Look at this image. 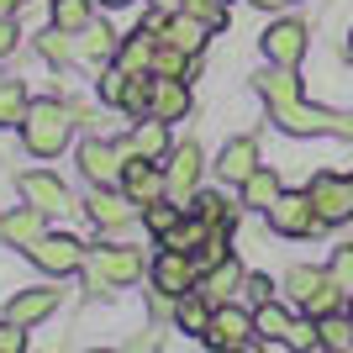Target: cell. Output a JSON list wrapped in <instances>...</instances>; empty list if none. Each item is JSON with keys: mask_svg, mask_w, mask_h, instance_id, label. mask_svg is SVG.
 Listing matches in <instances>:
<instances>
[{"mask_svg": "<svg viewBox=\"0 0 353 353\" xmlns=\"http://www.w3.org/2000/svg\"><path fill=\"white\" fill-rule=\"evenodd\" d=\"M53 21L63 32H85L90 27V0H53Z\"/></svg>", "mask_w": 353, "mask_h": 353, "instance_id": "e575fe53", "label": "cell"}, {"mask_svg": "<svg viewBox=\"0 0 353 353\" xmlns=\"http://www.w3.org/2000/svg\"><path fill=\"white\" fill-rule=\"evenodd\" d=\"M185 59H190L185 48H174V43H163V37H159V48H153V74H169V79H179V74H185Z\"/></svg>", "mask_w": 353, "mask_h": 353, "instance_id": "8d00e7d4", "label": "cell"}, {"mask_svg": "<svg viewBox=\"0 0 353 353\" xmlns=\"http://www.w3.org/2000/svg\"><path fill=\"white\" fill-rule=\"evenodd\" d=\"M27 90H21V79H0V127H11V121L27 117Z\"/></svg>", "mask_w": 353, "mask_h": 353, "instance_id": "4dcf8cb0", "label": "cell"}, {"mask_svg": "<svg viewBox=\"0 0 353 353\" xmlns=\"http://www.w3.org/2000/svg\"><path fill=\"white\" fill-rule=\"evenodd\" d=\"M90 274H95L101 285H127V280L143 274V259H137V248H95Z\"/></svg>", "mask_w": 353, "mask_h": 353, "instance_id": "8fae6325", "label": "cell"}, {"mask_svg": "<svg viewBox=\"0 0 353 353\" xmlns=\"http://www.w3.org/2000/svg\"><path fill=\"white\" fill-rule=\"evenodd\" d=\"M121 95H127V69L117 63V69L101 74V101H105V105H121Z\"/></svg>", "mask_w": 353, "mask_h": 353, "instance_id": "f35d334b", "label": "cell"}, {"mask_svg": "<svg viewBox=\"0 0 353 353\" xmlns=\"http://www.w3.org/2000/svg\"><path fill=\"white\" fill-rule=\"evenodd\" d=\"M11 48H16V21L0 16V53H11Z\"/></svg>", "mask_w": 353, "mask_h": 353, "instance_id": "ee69618b", "label": "cell"}, {"mask_svg": "<svg viewBox=\"0 0 353 353\" xmlns=\"http://www.w3.org/2000/svg\"><path fill=\"white\" fill-rule=\"evenodd\" d=\"M327 274L338 280V290H343V295H353V243H343V248L332 253V264H327Z\"/></svg>", "mask_w": 353, "mask_h": 353, "instance_id": "74e56055", "label": "cell"}, {"mask_svg": "<svg viewBox=\"0 0 353 353\" xmlns=\"http://www.w3.org/2000/svg\"><path fill=\"white\" fill-rule=\"evenodd\" d=\"M190 16H201V21H211V27H221L227 21V0H179Z\"/></svg>", "mask_w": 353, "mask_h": 353, "instance_id": "ab89813d", "label": "cell"}, {"mask_svg": "<svg viewBox=\"0 0 353 353\" xmlns=\"http://www.w3.org/2000/svg\"><path fill=\"white\" fill-rule=\"evenodd\" d=\"M53 306H59V290H21L11 306H6V316L21 322V327H32V322H43Z\"/></svg>", "mask_w": 353, "mask_h": 353, "instance_id": "44dd1931", "label": "cell"}, {"mask_svg": "<svg viewBox=\"0 0 353 353\" xmlns=\"http://www.w3.org/2000/svg\"><path fill=\"white\" fill-rule=\"evenodd\" d=\"M153 285H159L163 295H190L195 285H201V269H195L190 253H179V248H163L159 253V264H153Z\"/></svg>", "mask_w": 353, "mask_h": 353, "instance_id": "8992f818", "label": "cell"}, {"mask_svg": "<svg viewBox=\"0 0 353 353\" xmlns=\"http://www.w3.org/2000/svg\"><path fill=\"white\" fill-rule=\"evenodd\" d=\"M248 332H259V327H253V316H248V311H237V306H227V301H221V306L211 311L206 343H211V348H248Z\"/></svg>", "mask_w": 353, "mask_h": 353, "instance_id": "9c48e42d", "label": "cell"}, {"mask_svg": "<svg viewBox=\"0 0 353 353\" xmlns=\"http://www.w3.org/2000/svg\"><path fill=\"white\" fill-rule=\"evenodd\" d=\"M169 201H179V206H190V190H195V179H201V148L185 143L174 153V163H169Z\"/></svg>", "mask_w": 353, "mask_h": 353, "instance_id": "5bb4252c", "label": "cell"}, {"mask_svg": "<svg viewBox=\"0 0 353 353\" xmlns=\"http://www.w3.org/2000/svg\"><path fill=\"white\" fill-rule=\"evenodd\" d=\"M243 201L259 206V211H269L280 201V174H274V169H253V174L243 179Z\"/></svg>", "mask_w": 353, "mask_h": 353, "instance_id": "484cf974", "label": "cell"}, {"mask_svg": "<svg viewBox=\"0 0 353 353\" xmlns=\"http://www.w3.org/2000/svg\"><path fill=\"white\" fill-rule=\"evenodd\" d=\"M105 6H127V0H105Z\"/></svg>", "mask_w": 353, "mask_h": 353, "instance_id": "7dc6e473", "label": "cell"}, {"mask_svg": "<svg viewBox=\"0 0 353 353\" xmlns=\"http://www.w3.org/2000/svg\"><path fill=\"white\" fill-rule=\"evenodd\" d=\"M348 316H353V295H348Z\"/></svg>", "mask_w": 353, "mask_h": 353, "instance_id": "c3c4849f", "label": "cell"}, {"mask_svg": "<svg viewBox=\"0 0 353 353\" xmlns=\"http://www.w3.org/2000/svg\"><path fill=\"white\" fill-rule=\"evenodd\" d=\"M21 195H27V206L37 211H53L69 201V185H63L59 174H43V169H32V174H21Z\"/></svg>", "mask_w": 353, "mask_h": 353, "instance_id": "2e32d148", "label": "cell"}, {"mask_svg": "<svg viewBox=\"0 0 353 353\" xmlns=\"http://www.w3.org/2000/svg\"><path fill=\"white\" fill-rule=\"evenodd\" d=\"M285 343H290V348H322V327L316 322H290Z\"/></svg>", "mask_w": 353, "mask_h": 353, "instance_id": "60d3db41", "label": "cell"}, {"mask_svg": "<svg viewBox=\"0 0 353 353\" xmlns=\"http://www.w3.org/2000/svg\"><path fill=\"white\" fill-rule=\"evenodd\" d=\"M127 143H85L79 148V169H85L95 185H117L121 174H127Z\"/></svg>", "mask_w": 353, "mask_h": 353, "instance_id": "52a82bcc", "label": "cell"}, {"mask_svg": "<svg viewBox=\"0 0 353 353\" xmlns=\"http://www.w3.org/2000/svg\"><path fill=\"white\" fill-rule=\"evenodd\" d=\"M153 85H159V79H148V74H127V95H121V111H132V117H148V111H153Z\"/></svg>", "mask_w": 353, "mask_h": 353, "instance_id": "f1b7e54d", "label": "cell"}, {"mask_svg": "<svg viewBox=\"0 0 353 353\" xmlns=\"http://www.w3.org/2000/svg\"><path fill=\"white\" fill-rule=\"evenodd\" d=\"M79 53H85L90 63L117 59V32H111V27H90V32H85V43H79Z\"/></svg>", "mask_w": 353, "mask_h": 353, "instance_id": "836d02e7", "label": "cell"}, {"mask_svg": "<svg viewBox=\"0 0 353 353\" xmlns=\"http://www.w3.org/2000/svg\"><path fill=\"white\" fill-rule=\"evenodd\" d=\"M206 32H211V21H201V16H190V11H179V16H169V21H163V43H174V48H185V53H201V48H206Z\"/></svg>", "mask_w": 353, "mask_h": 353, "instance_id": "9a60e30c", "label": "cell"}, {"mask_svg": "<svg viewBox=\"0 0 353 353\" xmlns=\"http://www.w3.org/2000/svg\"><path fill=\"white\" fill-rule=\"evenodd\" d=\"M121 190L132 195L137 206H148V201L169 195V179H163V169L153 159H137V163H127V174H121Z\"/></svg>", "mask_w": 353, "mask_h": 353, "instance_id": "4fadbf2b", "label": "cell"}, {"mask_svg": "<svg viewBox=\"0 0 353 353\" xmlns=\"http://www.w3.org/2000/svg\"><path fill=\"white\" fill-rule=\"evenodd\" d=\"M185 211H195V216H206L211 227H216V232H227V227H232V221H237V211L227 206L221 195H195V201H190V206H185Z\"/></svg>", "mask_w": 353, "mask_h": 353, "instance_id": "f546056e", "label": "cell"}, {"mask_svg": "<svg viewBox=\"0 0 353 353\" xmlns=\"http://www.w3.org/2000/svg\"><path fill=\"white\" fill-rule=\"evenodd\" d=\"M274 121L295 137H353V117L343 111H327V105H306V101H285V105H269Z\"/></svg>", "mask_w": 353, "mask_h": 353, "instance_id": "7a4b0ae2", "label": "cell"}, {"mask_svg": "<svg viewBox=\"0 0 353 353\" xmlns=\"http://www.w3.org/2000/svg\"><path fill=\"white\" fill-rule=\"evenodd\" d=\"M0 79H6V74H0Z\"/></svg>", "mask_w": 353, "mask_h": 353, "instance_id": "f907efd6", "label": "cell"}, {"mask_svg": "<svg viewBox=\"0 0 353 353\" xmlns=\"http://www.w3.org/2000/svg\"><path fill=\"white\" fill-rule=\"evenodd\" d=\"M27 253H32V264L48 269V274H74L85 264V248L74 237H37V243H27Z\"/></svg>", "mask_w": 353, "mask_h": 353, "instance_id": "ba28073f", "label": "cell"}, {"mask_svg": "<svg viewBox=\"0 0 353 353\" xmlns=\"http://www.w3.org/2000/svg\"><path fill=\"white\" fill-rule=\"evenodd\" d=\"M21 143L37 159H53L63 143H69V105L59 101H32L27 117H21Z\"/></svg>", "mask_w": 353, "mask_h": 353, "instance_id": "6da1fadb", "label": "cell"}, {"mask_svg": "<svg viewBox=\"0 0 353 353\" xmlns=\"http://www.w3.org/2000/svg\"><path fill=\"white\" fill-rule=\"evenodd\" d=\"M264 6H295V0H264Z\"/></svg>", "mask_w": 353, "mask_h": 353, "instance_id": "bcb514c9", "label": "cell"}, {"mask_svg": "<svg viewBox=\"0 0 353 353\" xmlns=\"http://www.w3.org/2000/svg\"><path fill=\"white\" fill-rule=\"evenodd\" d=\"M211 311H216V306H211V301H206V295H179V327H185V332H195V338H206V327H211Z\"/></svg>", "mask_w": 353, "mask_h": 353, "instance_id": "83f0119b", "label": "cell"}, {"mask_svg": "<svg viewBox=\"0 0 353 353\" xmlns=\"http://www.w3.org/2000/svg\"><path fill=\"white\" fill-rule=\"evenodd\" d=\"M311 206H316V216H322V227H338V221L353 216V185L343 174H316L306 185Z\"/></svg>", "mask_w": 353, "mask_h": 353, "instance_id": "5b68a950", "label": "cell"}, {"mask_svg": "<svg viewBox=\"0 0 353 353\" xmlns=\"http://www.w3.org/2000/svg\"><path fill=\"white\" fill-rule=\"evenodd\" d=\"M264 53H269V63L295 69V63L306 59V27H301V21H274V27L264 32Z\"/></svg>", "mask_w": 353, "mask_h": 353, "instance_id": "30bf717a", "label": "cell"}, {"mask_svg": "<svg viewBox=\"0 0 353 353\" xmlns=\"http://www.w3.org/2000/svg\"><path fill=\"white\" fill-rule=\"evenodd\" d=\"M348 185H353V174H348Z\"/></svg>", "mask_w": 353, "mask_h": 353, "instance_id": "681fc988", "label": "cell"}, {"mask_svg": "<svg viewBox=\"0 0 353 353\" xmlns=\"http://www.w3.org/2000/svg\"><path fill=\"white\" fill-rule=\"evenodd\" d=\"M153 48H159V32H143V27H137L132 43L117 48V63L127 74H148V69H153Z\"/></svg>", "mask_w": 353, "mask_h": 353, "instance_id": "cb8c5ba5", "label": "cell"}, {"mask_svg": "<svg viewBox=\"0 0 353 353\" xmlns=\"http://www.w3.org/2000/svg\"><path fill=\"white\" fill-rule=\"evenodd\" d=\"M221 179H232V185H243V179L253 174V169H259V143H253V137H232V143L221 148Z\"/></svg>", "mask_w": 353, "mask_h": 353, "instance_id": "e0dca14e", "label": "cell"}, {"mask_svg": "<svg viewBox=\"0 0 353 353\" xmlns=\"http://www.w3.org/2000/svg\"><path fill=\"white\" fill-rule=\"evenodd\" d=\"M290 295L306 306V316H332L338 301H348L327 269H290Z\"/></svg>", "mask_w": 353, "mask_h": 353, "instance_id": "3957f363", "label": "cell"}, {"mask_svg": "<svg viewBox=\"0 0 353 353\" xmlns=\"http://www.w3.org/2000/svg\"><path fill=\"white\" fill-rule=\"evenodd\" d=\"M90 216H95V227H111V232H117V227H127V221L137 216V201L127 190H111V185H95V195H90Z\"/></svg>", "mask_w": 353, "mask_h": 353, "instance_id": "7c38bea8", "label": "cell"}, {"mask_svg": "<svg viewBox=\"0 0 353 353\" xmlns=\"http://www.w3.org/2000/svg\"><path fill=\"white\" fill-rule=\"evenodd\" d=\"M316 327H322V348H338V353H348L353 348V316H316Z\"/></svg>", "mask_w": 353, "mask_h": 353, "instance_id": "1f68e13d", "label": "cell"}, {"mask_svg": "<svg viewBox=\"0 0 353 353\" xmlns=\"http://www.w3.org/2000/svg\"><path fill=\"white\" fill-rule=\"evenodd\" d=\"M0 237H6V243H16V248L37 243V237H43V211H37V206H27V211H11V216L0 221Z\"/></svg>", "mask_w": 353, "mask_h": 353, "instance_id": "603a6c76", "label": "cell"}, {"mask_svg": "<svg viewBox=\"0 0 353 353\" xmlns=\"http://www.w3.org/2000/svg\"><path fill=\"white\" fill-rule=\"evenodd\" d=\"M21 348H27V332H21V322L6 316V327H0V353H21Z\"/></svg>", "mask_w": 353, "mask_h": 353, "instance_id": "b9f144b4", "label": "cell"}, {"mask_svg": "<svg viewBox=\"0 0 353 353\" xmlns=\"http://www.w3.org/2000/svg\"><path fill=\"white\" fill-rule=\"evenodd\" d=\"M216 232V227H211L206 216H195V211H185V216L174 221V232L163 237V248H179V253H195L201 248V243H206V237Z\"/></svg>", "mask_w": 353, "mask_h": 353, "instance_id": "7402d4cb", "label": "cell"}, {"mask_svg": "<svg viewBox=\"0 0 353 353\" xmlns=\"http://www.w3.org/2000/svg\"><path fill=\"white\" fill-rule=\"evenodd\" d=\"M185 111H190V90L179 85V79H169V74H159V85H153V111H148V117L179 121Z\"/></svg>", "mask_w": 353, "mask_h": 353, "instance_id": "ffe728a7", "label": "cell"}, {"mask_svg": "<svg viewBox=\"0 0 353 353\" xmlns=\"http://www.w3.org/2000/svg\"><path fill=\"white\" fill-rule=\"evenodd\" d=\"M259 95H264L269 105H285V101H301V79H295L290 69H274V74H264V79H259Z\"/></svg>", "mask_w": 353, "mask_h": 353, "instance_id": "4316f807", "label": "cell"}, {"mask_svg": "<svg viewBox=\"0 0 353 353\" xmlns=\"http://www.w3.org/2000/svg\"><path fill=\"white\" fill-rule=\"evenodd\" d=\"M290 322H295V316L285 306H274V301H259V306H253V327L264 332V343H285ZM285 348H290V343H285Z\"/></svg>", "mask_w": 353, "mask_h": 353, "instance_id": "d4e9b609", "label": "cell"}, {"mask_svg": "<svg viewBox=\"0 0 353 353\" xmlns=\"http://www.w3.org/2000/svg\"><path fill=\"white\" fill-rule=\"evenodd\" d=\"M237 285H243V264H237V259H221V264H211L206 274H201V285H195V290L206 295L211 306H221V301H227Z\"/></svg>", "mask_w": 353, "mask_h": 353, "instance_id": "ac0fdd59", "label": "cell"}, {"mask_svg": "<svg viewBox=\"0 0 353 353\" xmlns=\"http://www.w3.org/2000/svg\"><path fill=\"white\" fill-rule=\"evenodd\" d=\"M179 216H185V206H179V201H148V206H143V221H148L159 237L174 232V221H179Z\"/></svg>", "mask_w": 353, "mask_h": 353, "instance_id": "d6a6232c", "label": "cell"}, {"mask_svg": "<svg viewBox=\"0 0 353 353\" xmlns=\"http://www.w3.org/2000/svg\"><path fill=\"white\" fill-rule=\"evenodd\" d=\"M37 48H43V59H48V63H63V59H74V43H69V32H63L59 21H53V27H48L43 37H37Z\"/></svg>", "mask_w": 353, "mask_h": 353, "instance_id": "d590c367", "label": "cell"}, {"mask_svg": "<svg viewBox=\"0 0 353 353\" xmlns=\"http://www.w3.org/2000/svg\"><path fill=\"white\" fill-rule=\"evenodd\" d=\"M269 227L280 237H311L316 227H322V216H316V206H311V195L301 190H280V201L269 206Z\"/></svg>", "mask_w": 353, "mask_h": 353, "instance_id": "277c9868", "label": "cell"}, {"mask_svg": "<svg viewBox=\"0 0 353 353\" xmlns=\"http://www.w3.org/2000/svg\"><path fill=\"white\" fill-rule=\"evenodd\" d=\"M163 148H169V121L163 117H143V127L127 137V153H132V159H163Z\"/></svg>", "mask_w": 353, "mask_h": 353, "instance_id": "d6986e66", "label": "cell"}, {"mask_svg": "<svg viewBox=\"0 0 353 353\" xmlns=\"http://www.w3.org/2000/svg\"><path fill=\"white\" fill-rule=\"evenodd\" d=\"M0 16H16V0H0Z\"/></svg>", "mask_w": 353, "mask_h": 353, "instance_id": "f6af8a7d", "label": "cell"}, {"mask_svg": "<svg viewBox=\"0 0 353 353\" xmlns=\"http://www.w3.org/2000/svg\"><path fill=\"white\" fill-rule=\"evenodd\" d=\"M243 290H248L253 306H259V301H269V280H264V274H248V280H243Z\"/></svg>", "mask_w": 353, "mask_h": 353, "instance_id": "7bdbcfd3", "label": "cell"}]
</instances>
